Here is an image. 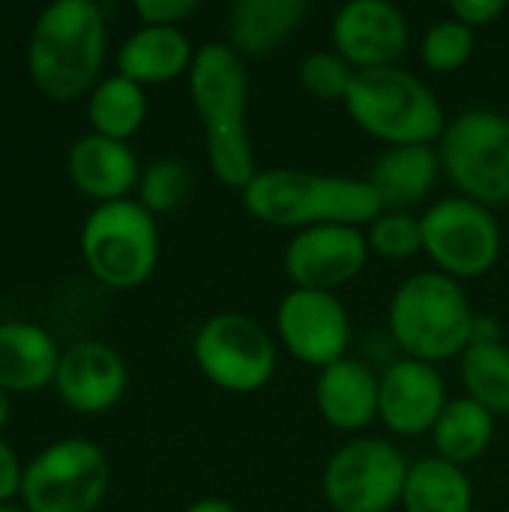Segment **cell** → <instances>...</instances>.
<instances>
[{
	"instance_id": "8992f818",
	"label": "cell",
	"mask_w": 509,
	"mask_h": 512,
	"mask_svg": "<svg viewBox=\"0 0 509 512\" xmlns=\"http://www.w3.org/2000/svg\"><path fill=\"white\" fill-rule=\"evenodd\" d=\"M78 246L96 282L111 291H132L159 264V225L138 198L96 204L81 225Z\"/></svg>"
},
{
	"instance_id": "277c9868",
	"label": "cell",
	"mask_w": 509,
	"mask_h": 512,
	"mask_svg": "<svg viewBox=\"0 0 509 512\" xmlns=\"http://www.w3.org/2000/svg\"><path fill=\"white\" fill-rule=\"evenodd\" d=\"M477 312L462 285L438 270L405 279L387 309V327L405 357L438 366L456 360L471 345Z\"/></svg>"
},
{
	"instance_id": "4dcf8cb0",
	"label": "cell",
	"mask_w": 509,
	"mask_h": 512,
	"mask_svg": "<svg viewBox=\"0 0 509 512\" xmlns=\"http://www.w3.org/2000/svg\"><path fill=\"white\" fill-rule=\"evenodd\" d=\"M141 24L150 27H180L189 15L198 12L195 0H135L132 3Z\"/></svg>"
},
{
	"instance_id": "8fae6325",
	"label": "cell",
	"mask_w": 509,
	"mask_h": 512,
	"mask_svg": "<svg viewBox=\"0 0 509 512\" xmlns=\"http://www.w3.org/2000/svg\"><path fill=\"white\" fill-rule=\"evenodd\" d=\"M405 453L384 438H354L324 465L321 489L333 512H393L408 480Z\"/></svg>"
},
{
	"instance_id": "83f0119b",
	"label": "cell",
	"mask_w": 509,
	"mask_h": 512,
	"mask_svg": "<svg viewBox=\"0 0 509 512\" xmlns=\"http://www.w3.org/2000/svg\"><path fill=\"white\" fill-rule=\"evenodd\" d=\"M474 48H477V33L456 18H444L423 33L420 60L426 69L447 75L462 69L474 57Z\"/></svg>"
},
{
	"instance_id": "e0dca14e",
	"label": "cell",
	"mask_w": 509,
	"mask_h": 512,
	"mask_svg": "<svg viewBox=\"0 0 509 512\" xmlns=\"http://www.w3.org/2000/svg\"><path fill=\"white\" fill-rule=\"evenodd\" d=\"M69 183L96 204L126 201L138 189L141 165L135 150L126 141H114L96 132H87L72 141L66 153Z\"/></svg>"
},
{
	"instance_id": "2e32d148",
	"label": "cell",
	"mask_w": 509,
	"mask_h": 512,
	"mask_svg": "<svg viewBox=\"0 0 509 512\" xmlns=\"http://www.w3.org/2000/svg\"><path fill=\"white\" fill-rule=\"evenodd\" d=\"M450 396L441 372L429 363L402 357L393 360L381 375L378 420L402 438L432 435Z\"/></svg>"
},
{
	"instance_id": "30bf717a",
	"label": "cell",
	"mask_w": 509,
	"mask_h": 512,
	"mask_svg": "<svg viewBox=\"0 0 509 512\" xmlns=\"http://www.w3.org/2000/svg\"><path fill=\"white\" fill-rule=\"evenodd\" d=\"M423 252L438 273L462 282L486 276L501 258V225L489 207L450 195L426 207L420 216Z\"/></svg>"
},
{
	"instance_id": "52a82bcc",
	"label": "cell",
	"mask_w": 509,
	"mask_h": 512,
	"mask_svg": "<svg viewBox=\"0 0 509 512\" xmlns=\"http://www.w3.org/2000/svg\"><path fill=\"white\" fill-rule=\"evenodd\" d=\"M438 159L459 195L489 210L509 204V114L468 108L447 120Z\"/></svg>"
},
{
	"instance_id": "9a60e30c",
	"label": "cell",
	"mask_w": 509,
	"mask_h": 512,
	"mask_svg": "<svg viewBox=\"0 0 509 512\" xmlns=\"http://www.w3.org/2000/svg\"><path fill=\"white\" fill-rule=\"evenodd\" d=\"M129 384L126 360L117 348L99 339H81L60 354L54 375V393L75 414L111 411Z\"/></svg>"
},
{
	"instance_id": "f546056e",
	"label": "cell",
	"mask_w": 509,
	"mask_h": 512,
	"mask_svg": "<svg viewBox=\"0 0 509 512\" xmlns=\"http://www.w3.org/2000/svg\"><path fill=\"white\" fill-rule=\"evenodd\" d=\"M297 75L309 96L321 102H345L357 78V69L336 51H312L303 57Z\"/></svg>"
},
{
	"instance_id": "d6986e66",
	"label": "cell",
	"mask_w": 509,
	"mask_h": 512,
	"mask_svg": "<svg viewBox=\"0 0 509 512\" xmlns=\"http://www.w3.org/2000/svg\"><path fill=\"white\" fill-rule=\"evenodd\" d=\"M60 354L63 351L45 327L30 321H0V387L9 396L54 387Z\"/></svg>"
},
{
	"instance_id": "603a6c76",
	"label": "cell",
	"mask_w": 509,
	"mask_h": 512,
	"mask_svg": "<svg viewBox=\"0 0 509 512\" xmlns=\"http://www.w3.org/2000/svg\"><path fill=\"white\" fill-rule=\"evenodd\" d=\"M399 507L402 512H471L474 486L465 468L441 456H429L408 468Z\"/></svg>"
},
{
	"instance_id": "cb8c5ba5",
	"label": "cell",
	"mask_w": 509,
	"mask_h": 512,
	"mask_svg": "<svg viewBox=\"0 0 509 512\" xmlns=\"http://www.w3.org/2000/svg\"><path fill=\"white\" fill-rule=\"evenodd\" d=\"M492 438H495V414L468 396L450 399L432 429L435 453L459 468L477 462L489 450Z\"/></svg>"
},
{
	"instance_id": "d6a6232c",
	"label": "cell",
	"mask_w": 509,
	"mask_h": 512,
	"mask_svg": "<svg viewBox=\"0 0 509 512\" xmlns=\"http://www.w3.org/2000/svg\"><path fill=\"white\" fill-rule=\"evenodd\" d=\"M21 483H24V465L9 441L0 438V504H12L21 498Z\"/></svg>"
},
{
	"instance_id": "ffe728a7",
	"label": "cell",
	"mask_w": 509,
	"mask_h": 512,
	"mask_svg": "<svg viewBox=\"0 0 509 512\" xmlns=\"http://www.w3.org/2000/svg\"><path fill=\"white\" fill-rule=\"evenodd\" d=\"M195 51L180 27H150L141 24L117 48V72L135 84H168L189 75Z\"/></svg>"
},
{
	"instance_id": "3957f363",
	"label": "cell",
	"mask_w": 509,
	"mask_h": 512,
	"mask_svg": "<svg viewBox=\"0 0 509 512\" xmlns=\"http://www.w3.org/2000/svg\"><path fill=\"white\" fill-rule=\"evenodd\" d=\"M252 219L273 228L372 225L384 207L366 177L318 174L306 168H267L240 192Z\"/></svg>"
},
{
	"instance_id": "ba28073f",
	"label": "cell",
	"mask_w": 509,
	"mask_h": 512,
	"mask_svg": "<svg viewBox=\"0 0 509 512\" xmlns=\"http://www.w3.org/2000/svg\"><path fill=\"white\" fill-rule=\"evenodd\" d=\"M108 489L105 450L90 438H60L24 465L21 504L30 512H96Z\"/></svg>"
},
{
	"instance_id": "44dd1931",
	"label": "cell",
	"mask_w": 509,
	"mask_h": 512,
	"mask_svg": "<svg viewBox=\"0 0 509 512\" xmlns=\"http://www.w3.org/2000/svg\"><path fill=\"white\" fill-rule=\"evenodd\" d=\"M441 159L432 144L387 147L369 168L366 183L384 210H411L438 183Z\"/></svg>"
},
{
	"instance_id": "5b68a950",
	"label": "cell",
	"mask_w": 509,
	"mask_h": 512,
	"mask_svg": "<svg viewBox=\"0 0 509 512\" xmlns=\"http://www.w3.org/2000/svg\"><path fill=\"white\" fill-rule=\"evenodd\" d=\"M342 105L357 129L390 147L435 144L447 129L444 105L432 87L402 66L357 72Z\"/></svg>"
},
{
	"instance_id": "8d00e7d4",
	"label": "cell",
	"mask_w": 509,
	"mask_h": 512,
	"mask_svg": "<svg viewBox=\"0 0 509 512\" xmlns=\"http://www.w3.org/2000/svg\"><path fill=\"white\" fill-rule=\"evenodd\" d=\"M0 512H30V510H27L24 504H15V501H12V504H0Z\"/></svg>"
},
{
	"instance_id": "1f68e13d",
	"label": "cell",
	"mask_w": 509,
	"mask_h": 512,
	"mask_svg": "<svg viewBox=\"0 0 509 512\" xmlns=\"http://www.w3.org/2000/svg\"><path fill=\"white\" fill-rule=\"evenodd\" d=\"M507 12L504 0H453L450 3V18L462 21L465 27H489Z\"/></svg>"
},
{
	"instance_id": "5bb4252c",
	"label": "cell",
	"mask_w": 509,
	"mask_h": 512,
	"mask_svg": "<svg viewBox=\"0 0 509 512\" xmlns=\"http://www.w3.org/2000/svg\"><path fill=\"white\" fill-rule=\"evenodd\" d=\"M333 51L357 72L387 69L405 54L411 30L405 12L390 0H351L339 6L330 24Z\"/></svg>"
},
{
	"instance_id": "e575fe53",
	"label": "cell",
	"mask_w": 509,
	"mask_h": 512,
	"mask_svg": "<svg viewBox=\"0 0 509 512\" xmlns=\"http://www.w3.org/2000/svg\"><path fill=\"white\" fill-rule=\"evenodd\" d=\"M183 512H240L228 498H216V495H210V498H198V501H192L189 507Z\"/></svg>"
},
{
	"instance_id": "9c48e42d",
	"label": "cell",
	"mask_w": 509,
	"mask_h": 512,
	"mask_svg": "<svg viewBox=\"0 0 509 512\" xmlns=\"http://www.w3.org/2000/svg\"><path fill=\"white\" fill-rule=\"evenodd\" d=\"M192 357L213 387L237 396L264 390L279 363L273 336L243 312L210 315L192 339Z\"/></svg>"
},
{
	"instance_id": "7c38bea8",
	"label": "cell",
	"mask_w": 509,
	"mask_h": 512,
	"mask_svg": "<svg viewBox=\"0 0 509 512\" xmlns=\"http://www.w3.org/2000/svg\"><path fill=\"white\" fill-rule=\"evenodd\" d=\"M276 336L294 360L321 372L348 357L351 318L336 294L291 288L276 309Z\"/></svg>"
},
{
	"instance_id": "4316f807",
	"label": "cell",
	"mask_w": 509,
	"mask_h": 512,
	"mask_svg": "<svg viewBox=\"0 0 509 512\" xmlns=\"http://www.w3.org/2000/svg\"><path fill=\"white\" fill-rule=\"evenodd\" d=\"M192 192V174L189 165L171 156L153 159L147 168H141L138 180V204L150 210L153 216L174 213Z\"/></svg>"
},
{
	"instance_id": "836d02e7",
	"label": "cell",
	"mask_w": 509,
	"mask_h": 512,
	"mask_svg": "<svg viewBox=\"0 0 509 512\" xmlns=\"http://www.w3.org/2000/svg\"><path fill=\"white\" fill-rule=\"evenodd\" d=\"M501 324H498V318H492V315H477L474 318V330H471V345L474 342H501Z\"/></svg>"
},
{
	"instance_id": "7402d4cb",
	"label": "cell",
	"mask_w": 509,
	"mask_h": 512,
	"mask_svg": "<svg viewBox=\"0 0 509 512\" xmlns=\"http://www.w3.org/2000/svg\"><path fill=\"white\" fill-rule=\"evenodd\" d=\"M306 18L303 0H237L225 18V42L246 57L279 51Z\"/></svg>"
},
{
	"instance_id": "d590c367",
	"label": "cell",
	"mask_w": 509,
	"mask_h": 512,
	"mask_svg": "<svg viewBox=\"0 0 509 512\" xmlns=\"http://www.w3.org/2000/svg\"><path fill=\"white\" fill-rule=\"evenodd\" d=\"M9 420H12V396L0 387V432L9 426Z\"/></svg>"
},
{
	"instance_id": "484cf974",
	"label": "cell",
	"mask_w": 509,
	"mask_h": 512,
	"mask_svg": "<svg viewBox=\"0 0 509 512\" xmlns=\"http://www.w3.org/2000/svg\"><path fill=\"white\" fill-rule=\"evenodd\" d=\"M465 396L495 417L509 414V348L504 342H474L459 357Z\"/></svg>"
},
{
	"instance_id": "ac0fdd59",
	"label": "cell",
	"mask_w": 509,
	"mask_h": 512,
	"mask_svg": "<svg viewBox=\"0 0 509 512\" xmlns=\"http://www.w3.org/2000/svg\"><path fill=\"white\" fill-rule=\"evenodd\" d=\"M381 375L360 360H339L318 372L315 408L321 420L339 432H360L378 417Z\"/></svg>"
},
{
	"instance_id": "4fadbf2b",
	"label": "cell",
	"mask_w": 509,
	"mask_h": 512,
	"mask_svg": "<svg viewBox=\"0 0 509 512\" xmlns=\"http://www.w3.org/2000/svg\"><path fill=\"white\" fill-rule=\"evenodd\" d=\"M366 231L354 225H315L297 231L285 246V273L294 288L336 294L369 264Z\"/></svg>"
},
{
	"instance_id": "6da1fadb",
	"label": "cell",
	"mask_w": 509,
	"mask_h": 512,
	"mask_svg": "<svg viewBox=\"0 0 509 512\" xmlns=\"http://www.w3.org/2000/svg\"><path fill=\"white\" fill-rule=\"evenodd\" d=\"M189 96L204 129V153L213 177L231 189H246L255 168L249 138V72L228 42H207L189 69Z\"/></svg>"
},
{
	"instance_id": "d4e9b609",
	"label": "cell",
	"mask_w": 509,
	"mask_h": 512,
	"mask_svg": "<svg viewBox=\"0 0 509 512\" xmlns=\"http://www.w3.org/2000/svg\"><path fill=\"white\" fill-rule=\"evenodd\" d=\"M87 120H90V132L129 144V138L147 120L144 87L120 72L105 75L87 96Z\"/></svg>"
},
{
	"instance_id": "7a4b0ae2",
	"label": "cell",
	"mask_w": 509,
	"mask_h": 512,
	"mask_svg": "<svg viewBox=\"0 0 509 512\" xmlns=\"http://www.w3.org/2000/svg\"><path fill=\"white\" fill-rule=\"evenodd\" d=\"M108 54L105 9L93 0L48 3L27 36V75L51 102L90 96Z\"/></svg>"
},
{
	"instance_id": "f1b7e54d",
	"label": "cell",
	"mask_w": 509,
	"mask_h": 512,
	"mask_svg": "<svg viewBox=\"0 0 509 512\" xmlns=\"http://www.w3.org/2000/svg\"><path fill=\"white\" fill-rule=\"evenodd\" d=\"M369 252L387 261H408L423 252V225L420 216L408 210H384L366 231Z\"/></svg>"
}]
</instances>
